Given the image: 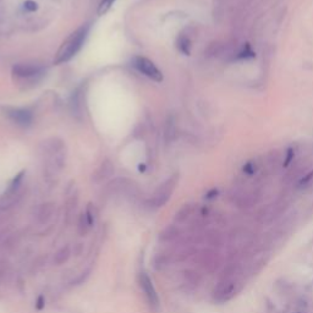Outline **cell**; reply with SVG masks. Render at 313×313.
I'll return each mask as SVG.
<instances>
[{
    "mask_svg": "<svg viewBox=\"0 0 313 313\" xmlns=\"http://www.w3.org/2000/svg\"><path fill=\"white\" fill-rule=\"evenodd\" d=\"M261 165H262V162H260L258 159L248 160L246 164L242 167V173L247 177H253L261 170Z\"/></svg>",
    "mask_w": 313,
    "mask_h": 313,
    "instance_id": "30bf717a",
    "label": "cell"
},
{
    "mask_svg": "<svg viewBox=\"0 0 313 313\" xmlns=\"http://www.w3.org/2000/svg\"><path fill=\"white\" fill-rule=\"evenodd\" d=\"M294 158H295V149L290 147L288 151L285 152V156H284V162H283V167L284 168H289L290 165L294 163Z\"/></svg>",
    "mask_w": 313,
    "mask_h": 313,
    "instance_id": "9a60e30c",
    "label": "cell"
},
{
    "mask_svg": "<svg viewBox=\"0 0 313 313\" xmlns=\"http://www.w3.org/2000/svg\"><path fill=\"white\" fill-rule=\"evenodd\" d=\"M25 9H27L28 11H35V10L37 9V5H36V2H33V1H26Z\"/></svg>",
    "mask_w": 313,
    "mask_h": 313,
    "instance_id": "ac0fdd59",
    "label": "cell"
},
{
    "mask_svg": "<svg viewBox=\"0 0 313 313\" xmlns=\"http://www.w3.org/2000/svg\"><path fill=\"white\" fill-rule=\"evenodd\" d=\"M225 45H226V42H223V41H212L206 48V50H204V54H206L207 58H219V56H223Z\"/></svg>",
    "mask_w": 313,
    "mask_h": 313,
    "instance_id": "ba28073f",
    "label": "cell"
},
{
    "mask_svg": "<svg viewBox=\"0 0 313 313\" xmlns=\"http://www.w3.org/2000/svg\"><path fill=\"white\" fill-rule=\"evenodd\" d=\"M69 257H70V247L65 246L63 248H60V250L55 253V256H54V261H55L56 265H63V263H65L66 261L69 260Z\"/></svg>",
    "mask_w": 313,
    "mask_h": 313,
    "instance_id": "7c38bea8",
    "label": "cell"
},
{
    "mask_svg": "<svg viewBox=\"0 0 313 313\" xmlns=\"http://www.w3.org/2000/svg\"><path fill=\"white\" fill-rule=\"evenodd\" d=\"M191 213H192V208H191L190 206H186L185 208H182V211H180V213L178 214V221H185L186 218H188V217L191 216Z\"/></svg>",
    "mask_w": 313,
    "mask_h": 313,
    "instance_id": "e0dca14e",
    "label": "cell"
},
{
    "mask_svg": "<svg viewBox=\"0 0 313 313\" xmlns=\"http://www.w3.org/2000/svg\"><path fill=\"white\" fill-rule=\"evenodd\" d=\"M115 2V0H102L99 5V9H98V14L104 15L105 12L109 11V9L112 7V5Z\"/></svg>",
    "mask_w": 313,
    "mask_h": 313,
    "instance_id": "2e32d148",
    "label": "cell"
},
{
    "mask_svg": "<svg viewBox=\"0 0 313 313\" xmlns=\"http://www.w3.org/2000/svg\"><path fill=\"white\" fill-rule=\"evenodd\" d=\"M313 182V170H310L309 173L304 175L299 181L296 182V187L297 188H306L309 186H311V183Z\"/></svg>",
    "mask_w": 313,
    "mask_h": 313,
    "instance_id": "5bb4252c",
    "label": "cell"
},
{
    "mask_svg": "<svg viewBox=\"0 0 313 313\" xmlns=\"http://www.w3.org/2000/svg\"><path fill=\"white\" fill-rule=\"evenodd\" d=\"M139 286H141V290L143 291L144 297H146L147 302H148L149 307H151L153 311H157L159 309V296H158L156 288L153 285V281L151 280V278L148 276V274L141 273L139 274Z\"/></svg>",
    "mask_w": 313,
    "mask_h": 313,
    "instance_id": "277c9868",
    "label": "cell"
},
{
    "mask_svg": "<svg viewBox=\"0 0 313 313\" xmlns=\"http://www.w3.org/2000/svg\"><path fill=\"white\" fill-rule=\"evenodd\" d=\"M252 58H255V51L252 50L250 45H246L242 48H239L236 56H235V60H250Z\"/></svg>",
    "mask_w": 313,
    "mask_h": 313,
    "instance_id": "8fae6325",
    "label": "cell"
},
{
    "mask_svg": "<svg viewBox=\"0 0 313 313\" xmlns=\"http://www.w3.org/2000/svg\"><path fill=\"white\" fill-rule=\"evenodd\" d=\"M299 313H300V312H299Z\"/></svg>",
    "mask_w": 313,
    "mask_h": 313,
    "instance_id": "44dd1931",
    "label": "cell"
},
{
    "mask_svg": "<svg viewBox=\"0 0 313 313\" xmlns=\"http://www.w3.org/2000/svg\"><path fill=\"white\" fill-rule=\"evenodd\" d=\"M178 48L181 53L186 54V55H190L191 53V41L188 40L186 36H180L179 40H178Z\"/></svg>",
    "mask_w": 313,
    "mask_h": 313,
    "instance_id": "4fadbf2b",
    "label": "cell"
},
{
    "mask_svg": "<svg viewBox=\"0 0 313 313\" xmlns=\"http://www.w3.org/2000/svg\"><path fill=\"white\" fill-rule=\"evenodd\" d=\"M252 2H253V0H240V2L237 6L242 7V9H248V6H250Z\"/></svg>",
    "mask_w": 313,
    "mask_h": 313,
    "instance_id": "d6986e66",
    "label": "cell"
},
{
    "mask_svg": "<svg viewBox=\"0 0 313 313\" xmlns=\"http://www.w3.org/2000/svg\"><path fill=\"white\" fill-rule=\"evenodd\" d=\"M177 182L178 175H174V177H172L170 179L165 181L163 185H160L156 191V193L153 195V197L149 200V206L152 208H159V207L164 206L170 198V196H172L173 191H174L175 186H177Z\"/></svg>",
    "mask_w": 313,
    "mask_h": 313,
    "instance_id": "3957f363",
    "label": "cell"
},
{
    "mask_svg": "<svg viewBox=\"0 0 313 313\" xmlns=\"http://www.w3.org/2000/svg\"><path fill=\"white\" fill-rule=\"evenodd\" d=\"M14 75L19 79H35V77L40 76L42 75L43 69L41 66L37 65H26V64H20V65H16L12 70Z\"/></svg>",
    "mask_w": 313,
    "mask_h": 313,
    "instance_id": "8992f818",
    "label": "cell"
},
{
    "mask_svg": "<svg viewBox=\"0 0 313 313\" xmlns=\"http://www.w3.org/2000/svg\"><path fill=\"white\" fill-rule=\"evenodd\" d=\"M9 116L15 121V123L20 124V125H28L32 121V115L28 110L25 109H10Z\"/></svg>",
    "mask_w": 313,
    "mask_h": 313,
    "instance_id": "9c48e42d",
    "label": "cell"
},
{
    "mask_svg": "<svg viewBox=\"0 0 313 313\" xmlns=\"http://www.w3.org/2000/svg\"><path fill=\"white\" fill-rule=\"evenodd\" d=\"M217 195H218V190H212V191H209L208 192V195H207V198H214V197H217Z\"/></svg>",
    "mask_w": 313,
    "mask_h": 313,
    "instance_id": "ffe728a7",
    "label": "cell"
},
{
    "mask_svg": "<svg viewBox=\"0 0 313 313\" xmlns=\"http://www.w3.org/2000/svg\"><path fill=\"white\" fill-rule=\"evenodd\" d=\"M87 32H89V27H87V26H82L79 30L75 31L74 33H71V35L66 38L65 42L61 45L60 48H59L54 63L63 64L69 61L70 59L74 58L77 54V51H79L80 49H81V46L84 45Z\"/></svg>",
    "mask_w": 313,
    "mask_h": 313,
    "instance_id": "6da1fadb",
    "label": "cell"
},
{
    "mask_svg": "<svg viewBox=\"0 0 313 313\" xmlns=\"http://www.w3.org/2000/svg\"><path fill=\"white\" fill-rule=\"evenodd\" d=\"M307 169H309V164H307V162H305V160H300V162H297L296 164L292 165L291 169H289V172L286 173L283 180L285 181V183H291L296 180L299 181L305 174H306L305 172H306Z\"/></svg>",
    "mask_w": 313,
    "mask_h": 313,
    "instance_id": "52a82bcc",
    "label": "cell"
},
{
    "mask_svg": "<svg viewBox=\"0 0 313 313\" xmlns=\"http://www.w3.org/2000/svg\"><path fill=\"white\" fill-rule=\"evenodd\" d=\"M241 290V284L237 278H224L219 280L218 285L214 289L213 296L217 302H227L231 299H234L235 295Z\"/></svg>",
    "mask_w": 313,
    "mask_h": 313,
    "instance_id": "7a4b0ae2",
    "label": "cell"
},
{
    "mask_svg": "<svg viewBox=\"0 0 313 313\" xmlns=\"http://www.w3.org/2000/svg\"><path fill=\"white\" fill-rule=\"evenodd\" d=\"M134 66L136 67L139 72H142V74L146 75L149 79L154 80V81L160 82L163 80V75L162 72L159 71V69L147 58H143V56H136V58L134 59Z\"/></svg>",
    "mask_w": 313,
    "mask_h": 313,
    "instance_id": "5b68a950",
    "label": "cell"
}]
</instances>
